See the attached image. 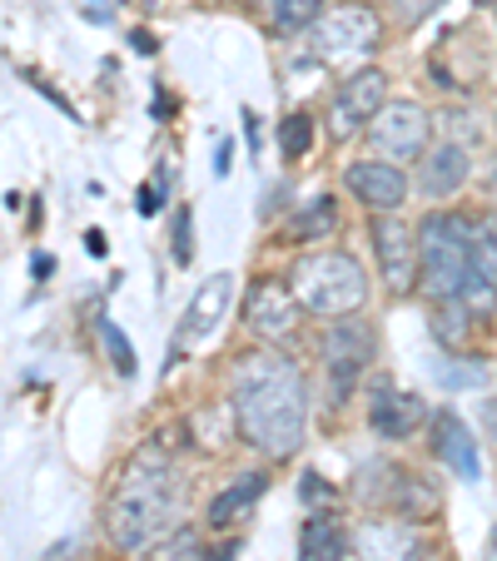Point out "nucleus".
Segmentation results:
<instances>
[{"label": "nucleus", "mask_w": 497, "mask_h": 561, "mask_svg": "<svg viewBox=\"0 0 497 561\" xmlns=\"http://www.w3.org/2000/svg\"><path fill=\"white\" fill-rule=\"evenodd\" d=\"M298 304L318 318H349L363 308L369 298V278H363V264L349 254V249H318V254H304L289 274Z\"/></svg>", "instance_id": "nucleus-4"}, {"label": "nucleus", "mask_w": 497, "mask_h": 561, "mask_svg": "<svg viewBox=\"0 0 497 561\" xmlns=\"http://www.w3.org/2000/svg\"><path fill=\"white\" fill-rule=\"evenodd\" d=\"M229 154H234V145L229 139H219V154H214V174H219V180L229 174Z\"/></svg>", "instance_id": "nucleus-29"}, {"label": "nucleus", "mask_w": 497, "mask_h": 561, "mask_svg": "<svg viewBox=\"0 0 497 561\" xmlns=\"http://www.w3.org/2000/svg\"><path fill=\"white\" fill-rule=\"evenodd\" d=\"M477 5H497V0H477Z\"/></svg>", "instance_id": "nucleus-35"}, {"label": "nucleus", "mask_w": 497, "mask_h": 561, "mask_svg": "<svg viewBox=\"0 0 497 561\" xmlns=\"http://www.w3.org/2000/svg\"><path fill=\"white\" fill-rule=\"evenodd\" d=\"M497 294V219H483L473 229V278H467V304H487Z\"/></svg>", "instance_id": "nucleus-16"}, {"label": "nucleus", "mask_w": 497, "mask_h": 561, "mask_svg": "<svg viewBox=\"0 0 497 561\" xmlns=\"http://www.w3.org/2000/svg\"><path fill=\"white\" fill-rule=\"evenodd\" d=\"M433 447H438V457L463 477V482H477V477H483V462H477V437L467 433V423L458 413H448V408L433 417Z\"/></svg>", "instance_id": "nucleus-14"}, {"label": "nucleus", "mask_w": 497, "mask_h": 561, "mask_svg": "<svg viewBox=\"0 0 497 561\" xmlns=\"http://www.w3.org/2000/svg\"><path fill=\"white\" fill-rule=\"evenodd\" d=\"M349 190L353 199H363L379 214H393L408 199V180H403V170L393 159H359V164H349Z\"/></svg>", "instance_id": "nucleus-12"}, {"label": "nucleus", "mask_w": 497, "mask_h": 561, "mask_svg": "<svg viewBox=\"0 0 497 561\" xmlns=\"http://www.w3.org/2000/svg\"><path fill=\"white\" fill-rule=\"evenodd\" d=\"M264 15H269L274 31L298 35V31H308V25L324 21V0H264Z\"/></svg>", "instance_id": "nucleus-20"}, {"label": "nucleus", "mask_w": 497, "mask_h": 561, "mask_svg": "<svg viewBox=\"0 0 497 561\" xmlns=\"http://www.w3.org/2000/svg\"><path fill=\"white\" fill-rule=\"evenodd\" d=\"M86 249H90V254H100V259H105V249H110V244H105V233H100V229H90V233H86Z\"/></svg>", "instance_id": "nucleus-30"}, {"label": "nucleus", "mask_w": 497, "mask_h": 561, "mask_svg": "<svg viewBox=\"0 0 497 561\" xmlns=\"http://www.w3.org/2000/svg\"><path fill=\"white\" fill-rule=\"evenodd\" d=\"M353 547L363 561H413L418 551V531L408 522H388V517H369L353 531Z\"/></svg>", "instance_id": "nucleus-13"}, {"label": "nucleus", "mask_w": 497, "mask_h": 561, "mask_svg": "<svg viewBox=\"0 0 497 561\" xmlns=\"http://www.w3.org/2000/svg\"><path fill=\"white\" fill-rule=\"evenodd\" d=\"M369 139L373 149H379L383 159H423L428 149V115L413 100H388V105L379 110V119L369 125Z\"/></svg>", "instance_id": "nucleus-5"}, {"label": "nucleus", "mask_w": 497, "mask_h": 561, "mask_svg": "<svg viewBox=\"0 0 497 561\" xmlns=\"http://www.w3.org/2000/svg\"><path fill=\"white\" fill-rule=\"evenodd\" d=\"M308 145H314V119H308V115H289L284 129H279V149H284V159H304Z\"/></svg>", "instance_id": "nucleus-23"}, {"label": "nucleus", "mask_w": 497, "mask_h": 561, "mask_svg": "<svg viewBox=\"0 0 497 561\" xmlns=\"http://www.w3.org/2000/svg\"><path fill=\"white\" fill-rule=\"evenodd\" d=\"M174 512H180V482H174L170 457H165V447H145L139 457H129V467L110 492V537L120 551H145L149 541L170 531Z\"/></svg>", "instance_id": "nucleus-2"}, {"label": "nucleus", "mask_w": 497, "mask_h": 561, "mask_svg": "<svg viewBox=\"0 0 497 561\" xmlns=\"http://www.w3.org/2000/svg\"><path fill=\"white\" fill-rule=\"evenodd\" d=\"M418 268H423V288L438 304H458L473 278V224L458 214H428L418 224Z\"/></svg>", "instance_id": "nucleus-3"}, {"label": "nucleus", "mask_w": 497, "mask_h": 561, "mask_svg": "<svg viewBox=\"0 0 497 561\" xmlns=\"http://www.w3.org/2000/svg\"><path fill=\"white\" fill-rule=\"evenodd\" d=\"M373 254H379V268L393 294H408L413 278H418V239H413L408 224L393 219V214L373 219Z\"/></svg>", "instance_id": "nucleus-10"}, {"label": "nucleus", "mask_w": 497, "mask_h": 561, "mask_svg": "<svg viewBox=\"0 0 497 561\" xmlns=\"http://www.w3.org/2000/svg\"><path fill=\"white\" fill-rule=\"evenodd\" d=\"M443 0H398V11H403V21H423V15H433Z\"/></svg>", "instance_id": "nucleus-26"}, {"label": "nucleus", "mask_w": 497, "mask_h": 561, "mask_svg": "<svg viewBox=\"0 0 497 561\" xmlns=\"http://www.w3.org/2000/svg\"><path fill=\"white\" fill-rule=\"evenodd\" d=\"M159 190H165V180H159V184H149V190H139L135 209H139V214H155V209H159Z\"/></svg>", "instance_id": "nucleus-27"}, {"label": "nucleus", "mask_w": 497, "mask_h": 561, "mask_svg": "<svg viewBox=\"0 0 497 561\" xmlns=\"http://www.w3.org/2000/svg\"><path fill=\"white\" fill-rule=\"evenodd\" d=\"M477 378H483L477 368H443V382H448V388H453V382H477Z\"/></svg>", "instance_id": "nucleus-28"}, {"label": "nucleus", "mask_w": 497, "mask_h": 561, "mask_svg": "<svg viewBox=\"0 0 497 561\" xmlns=\"http://www.w3.org/2000/svg\"><path fill=\"white\" fill-rule=\"evenodd\" d=\"M174 259L180 264H190L194 249H190V209H180V224H174Z\"/></svg>", "instance_id": "nucleus-25"}, {"label": "nucleus", "mask_w": 497, "mask_h": 561, "mask_svg": "<svg viewBox=\"0 0 497 561\" xmlns=\"http://www.w3.org/2000/svg\"><path fill=\"white\" fill-rule=\"evenodd\" d=\"M334 224H339V209H334L328 194H318V199L294 219V233L298 239H324V233H334Z\"/></svg>", "instance_id": "nucleus-21"}, {"label": "nucleus", "mask_w": 497, "mask_h": 561, "mask_svg": "<svg viewBox=\"0 0 497 561\" xmlns=\"http://www.w3.org/2000/svg\"><path fill=\"white\" fill-rule=\"evenodd\" d=\"M369 423L379 437H408L413 427L423 423V398L418 392H398V388H379L373 392V408H369Z\"/></svg>", "instance_id": "nucleus-15"}, {"label": "nucleus", "mask_w": 497, "mask_h": 561, "mask_svg": "<svg viewBox=\"0 0 497 561\" xmlns=\"http://www.w3.org/2000/svg\"><path fill=\"white\" fill-rule=\"evenodd\" d=\"M467 180V149L463 145H438L423 159V190L428 194H453Z\"/></svg>", "instance_id": "nucleus-18"}, {"label": "nucleus", "mask_w": 497, "mask_h": 561, "mask_svg": "<svg viewBox=\"0 0 497 561\" xmlns=\"http://www.w3.org/2000/svg\"><path fill=\"white\" fill-rule=\"evenodd\" d=\"M369 358H373V333L363 329V323L339 318V323L324 333V363H328V382H334V403L349 398V388L359 382V373L369 368Z\"/></svg>", "instance_id": "nucleus-6"}, {"label": "nucleus", "mask_w": 497, "mask_h": 561, "mask_svg": "<svg viewBox=\"0 0 497 561\" xmlns=\"http://www.w3.org/2000/svg\"><path fill=\"white\" fill-rule=\"evenodd\" d=\"M388 75L383 70H359V75H349L343 80V90H339V100H334V139H349V135H359L363 125H373L379 119V110L388 105Z\"/></svg>", "instance_id": "nucleus-8"}, {"label": "nucleus", "mask_w": 497, "mask_h": 561, "mask_svg": "<svg viewBox=\"0 0 497 561\" xmlns=\"http://www.w3.org/2000/svg\"><path fill=\"white\" fill-rule=\"evenodd\" d=\"M244 135H249V145L259 149V119L255 115H244Z\"/></svg>", "instance_id": "nucleus-32"}, {"label": "nucleus", "mask_w": 497, "mask_h": 561, "mask_svg": "<svg viewBox=\"0 0 497 561\" xmlns=\"http://www.w3.org/2000/svg\"><path fill=\"white\" fill-rule=\"evenodd\" d=\"M129 45H135L139 55H155V35H145V31H135V35H129Z\"/></svg>", "instance_id": "nucleus-31"}, {"label": "nucleus", "mask_w": 497, "mask_h": 561, "mask_svg": "<svg viewBox=\"0 0 497 561\" xmlns=\"http://www.w3.org/2000/svg\"><path fill=\"white\" fill-rule=\"evenodd\" d=\"M264 488H269L264 472H244L234 488H224L219 497L210 502V527L219 531V527H234V522H244V512H249L259 497H264Z\"/></svg>", "instance_id": "nucleus-17"}, {"label": "nucleus", "mask_w": 497, "mask_h": 561, "mask_svg": "<svg viewBox=\"0 0 497 561\" xmlns=\"http://www.w3.org/2000/svg\"><path fill=\"white\" fill-rule=\"evenodd\" d=\"M298 294L294 284H274V278H264V284L249 288V298H244V323L259 333V339H284L289 329L298 323Z\"/></svg>", "instance_id": "nucleus-11"}, {"label": "nucleus", "mask_w": 497, "mask_h": 561, "mask_svg": "<svg viewBox=\"0 0 497 561\" xmlns=\"http://www.w3.org/2000/svg\"><path fill=\"white\" fill-rule=\"evenodd\" d=\"M229 294H234V274L204 278L200 294H194L190 308H184V318H180V329H174V339H170V363H165V368H174V363H180L184 353L194 348V343L210 339L214 323L224 318V304H229Z\"/></svg>", "instance_id": "nucleus-7"}, {"label": "nucleus", "mask_w": 497, "mask_h": 561, "mask_svg": "<svg viewBox=\"0 0 497 561\" xmlns=\"http://www.w3.org/2000/svg\"><path fill=\"white\" fill-rule=\"evenodd\" d=\"M487 561H497V527H493V537H487Z\"/></svg>", "instance_id": "nucleus-34"}, {"label": "nucleus", "mask_w": 497, "mask_h": 561, "mask_svg": "<svg viewBox=\"0 0 497 561\" xmlns=\"http://www.w3.org/2000/svg\"><path fill=\"white\" fill-rule=\"evenodd\" d=\"M298 561H343V531L328 517H308L298 537Z\"/></svg>", "instance_id": "nucleus-19"}, {"label": "nucleus", "mask_w": 497, "mask_h": 561, "mask_svg": "<svg viewBox=\"0 0 497 561\" xmlns=\"http://www.w3.org/2000/svg\"><path fill=\"white\" fill-rule=\"evenodd\" d=\"M373 45H379V11H369V5H339L314 25L318 55H363Z\"/></svg>", "instance_id": "nucleus-9"}, {"label": "nucleus", "mask_w": 497, "mask_h": 561, "mask_svg": "<svg viewBox=\"0 0 497 561\" xmlns=\"http://www.w3.org/2000/svg\"><path fill=\"white\" fill-rule=\"evenodd\" d=\"M234 551H239V547H234V541H229V547H224V551H214L210 561H234Z\"/></svg>", "instance_id": "nucleus-33"}, {"label": "nucleus", "mask_w": 497, "mask_h": 561, "mask_svg": "<svg viewBox=\"0 0 497 561\" xmlns=\"http://www.w3.org/2000/svg\"><path fill=\"white\" fill-rule=\"evenodd\" d=\"M95 333H100V343H105V353H110V363H115V373H135V348H129V339L120 333V323L115 318H95Z\"/></svg>", "instance_id": "nucleus-22"}, {"label": "nucleus", "mask_w": 497, "mask_h": 561, "mask_svg": "<svg viewBox=\"0 0 497 561\" xmlns=\"http://www.w3.org/2000/svg\"><path fill=\"white\" fill-rule=\"evenodd\" d=\"M149 561H204V541L194 537V531H174V537L165 541Z\"/></svg>", "instance_id": "nucleus-24"}, {"label": "nucleus", "mask_w": 497, "mask_h": 561, "mask_svg": "<svg viewBox=\"0 0 497 561\" xmlns=\"http://www.w3.org/2000/svg\"><path fill=\"white\" fill-rule=\"evenodd\" d=\"M234 423L249 447L289 457L308 427V382L279 353H244L234 363Z\"/></svg>", "instance_id": "nucleus-1"}]
</instances>
